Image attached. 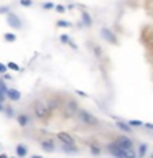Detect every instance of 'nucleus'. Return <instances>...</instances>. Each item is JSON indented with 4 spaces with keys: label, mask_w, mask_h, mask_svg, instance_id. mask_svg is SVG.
Wrapping results in <instances>:
<instances>
[{
    "label": "nucleus",
    "mask_w": 153,
    "mask_h": 158,
    "mask_svg": "<svg viewBox=\"0 0 153 158\" xmlns=\"http://www.w3.org/2000/svg\"><path fill=\"white\" fill-rule=\"evenodd\" d=\"M107 152H109L114 158H137L138 156L135 150L122 148V147H119L115 142H110L109 145H107Z\"/></svg>",
    "instance_id": "1"
},
{
    "label": "nucleus",
    "mask_w": 153,
    "mask_h": 158,
    "mask_svg": "<svg viewBox=\"0 0 153 158\" xmlns=\"http://www.w3.org/2000/svg\"><path fill=\"white\" fill-rule=\"evenodd\" d=\"M35 115H36L38 119H41V120H48L50 115H51L50 105H46L43 102H36L35 104Z\"/></svg>",
    "instance_id": "2"
},
{
    "label": "nucleus",
    "mask_w": 153,
    "mask_h": 158,
    "mask_svg": "<svg viewBox=\"0 0 153 158\" xmlns=\"http://www.w3.org/2000/svg\"><path fill=\"white\" fill-rule=\"evenodd\" d=\"M79 119H81V122L86 125H97L99 124V120H97L92 114H89V112H86V110H79Z\"/></svg>",
    "instance_id": "3"
},
{
    "label": "nucleus",
    "mask_w": 153,
    "mask_h": 158,
    "mask_svg": "<svg viewBox=\"0 0 153 158\" xmlns=\"http://www.w3.org/2000/svg\"><path fill=\"white\" fill-rule=\"evenodd\" d=\"M115 143L119 147H122V148H127V150H133V140L130 138V137L127 135H120L115 138Z\"/></svg>",
    "instance_id": "4"
},
{
    "label": "nucleus",
    "mask_w": 153,
    "mask_h": 158,
    "mask_svg": "<svg viewBox=\"0 0 153 158\" xmlns=\"http://www.w3.org/2000/svg\"><path fill=\"white\" fill-rule=\"evenodd\" d=\"M58 140L64 143V147H72V145H74V138H72L69 133H66V132H60V133H58Z\"/></svg>",
    "instance_id": "5"
},
{
    "label": "nucleus",
    "mask_w": 153,
    "mask_h": 158,
    "mask_svg": "<svg viewBox=\"0 0 153 158\" xmlns=\"http://www.w3.org/2000/svg\"><path fill=\"white\" fill-rule=\"evenodd\" d=\"M100 35H102L107 41H110V43H117V36L109 30V28H102V30H100Z\"/></svg>",
    "instance_id": "6"
},
{
    "label": "nucleus",
    "mask_w": 153,
    "mask_h": 158,
    "mask_svg": "<svg viewBox=\"0 0 153 158\" xmlns=\"http://www.w3.org/2000/svg\"><path fill=\"white\" fill-rule=\"evenodd\" d=\"M115 125L117 127L120 129V130L122 132H125L127 133V135H130V133H133V129L130 127V125H128V122H124V120H117L115 122Z\"/></svg>",
    "instance_id": "7"
},
{
    "label": "nucleus",
    "mask_w": 153,
    "mask_h": 158,
    "mask_svg": "<svg viewBox=\"0 0 153 158\" xmlns=\"http://www.w3.org/2000/svg\"><path fill=\"white\" fill-rule=\"evenodd\" d=\"M147 150H148V145H147V143H140V145H138V156L143 158L145 155H147Z\"/></svg>",
    "instance_id": "8"
},
{
    "label": "nucleus",
    "mask_w": 153,
    "mask_h": 158,
    "mask_svg": "<svg viewBox=\"0 0 153 158\" xmlns=\"http://www.w3.org/2000/svg\"><path fill=\"white\" fill-rule=\"evenodd\" d=\"M128 122V125H130L132 129L133 127H142V125H145L143 122H140V120H127Z\"/></svg>",
    "instance_id": "9"
},
{
    "label": "nucleus",
    "mask_w": 153,
    "mask_h": 158,
    "mask_svg": "<svg viewBox=\"0 0 153 158\" xmlns=\"http://www.w3.org/2000/svg\"><path fill=\"white\" fill-rule=\"evenodd\" d=\"M43 148H44V150H50V152H51V150L54 148V147H53V142H44V143H43Z\"/></svg>",
    "instance_id": "10"
},
{
    "label": "nucleus",
    "mask_w": 153,
    "mask_h": 158,
    "mask_svg": "<svg viewBox=\"0 0 153 158\" xmlns=\"http://www.w3.org/2000/svg\"><path fill=\"white\" fill-rule=\"evenodd\" d=\"M91 152L94 153V155H100V148L96 145H91Z\"/></svg>",
    "instance_id": "11"
},
{
    "label": "nucleus",
    "mask_w": 153,
    "mask_h": 158,
    "mask_svg": "<svg viewBox=\"0 0 153 158\" xmlns=\"http://www.w3.org/2000/svg\"><path fill=\"white\" fill-rule=\"evenodd\" d=\"M82 17H84V20H86V22H87V25H91V18H89V15H87V13H84V15H82Z\"/></svg>",
    "instance_id": "12"
},
{
    "label": "nucleus",
    "mask_w": 153,
    "mask_h": 158,
    "mask_svg": "<svg viewBox=\"0 0 153 158\" xmlns=\"http://www.w3.org/2000/svg\"><path fill=\"white\" fill-rule=\"evenodd\" d=\"M143 127H147V129H148V130H151V132H153V124H145V125H143Z\"/></svg>",
    "instance_id": "13"
},
{
    "label": "nucleus",
    "mask_w": 153,
    "mask_h": 158,
    "mask_svg": "<svg viewBox=\"0 0 153 158\" xmlns=\"http://www.w3.org/2000/svg\"><path fill=\"white\" fill-rule=\"evenodd\" d=\"M151 158H153V153H151Z\"/></svg>",
    "instance_id": "14"
}]
</instances>
